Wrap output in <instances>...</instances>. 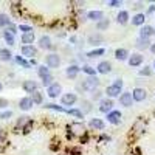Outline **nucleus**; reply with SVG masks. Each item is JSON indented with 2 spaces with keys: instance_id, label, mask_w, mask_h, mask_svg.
Listing matches in <instances>:
<instances>
[{
  "instance_id": "nucleus-51",
  "label": "nucleus",
  "mask_w": 155,
  "mask_h": 155,
  "mask_svg": "<svg viewBox=\"0 0 155 155\" xmlns=\"http://www.w3.org/2000/svg\"><path fill=\"white\" fill-rule=\"evenodd\" d=\"M0 92H2V84H0Z\"/></svg>"
},
{
  "instance_id": "nucleus-22",
  "label": "nucleus",
  "mask_w": 155,
  "mask_h": 155,
  "mask_svg": "<svg viewBox=\"0 0 155 155\" xmlns=\"http://www.w3.org/2000/svg\"><path fill=\"white\" fill-rule=\"evenodd\" d=\"M19 107H20V110H23V112L30 110V109L33 107V99H31V96H25V98H22V99L19 101Z\"/></svg>"
},
{
  "instance_id": "nucleus-35",
  "label": "nucleus",
  "mask_w": 155,
  "mask_h": 155,
  "mask_svg": "<svg viewBox=\"0 0 155 155\" xmlns=\"http://www.w3.org/2000/svg\"><path fill=\"white\" fill-rule=\"evenodd\" d=\"M3 39L6 41L8 45H14V42H16L14 34H11V33H8V31H3Z\"/></svg>"
},
{
  "instance_id": "nucleus-21",
  "label": "nucleus",
  "mask_w": 155,
  "mask_h": 155,
  "mask_svg": "<svg viewBox=\"0 0 155 155\" xmlns=\"http://www.w3.org/2000/svg\"><path fill=\"white\" fill-rule=\"evenodd\" d=\"M129 20H130V16H129V11H126V9H121L116 14V22L120 25H126V23H129Z\"/></svg>"
},
{
  "instance_id": "nucleus-37",
  "label": "nucleus",
  "mask_w": 155,
  "mask_h": 155,
  "mask_svg": "<svg viewBox=\"0 0 155 155\" xmlns=\"http://www.w3.org/2000/svg\"><path fill=\"white\" fill-rule=\"evenodd\" d=\"M44 107H45V109H50V110H58V112H65V113H67V109H65V107L58 106V104H45Z\"/></svg>"
},
{
  "instance_id": "nucleus-11",
  "label": "nucleus",
  "mask_w": 155,
  "mask_h": 155,
  "mask_svg": "<svg viewBox=\"0 0 155 155\" xmlns=\"http://www.w3.org/2000/svg\"><path fill=\"white\" fill-rule=\"evenodd\" d=\"M87 42L90 45H93V47H98V45H101L102 42H104V36H102V33H92L87 37Z\"/></svg>"
},
{
  "instance_id": "nucleus-16",
  "label": "nucleus",
  "mask_w": 155,
  "mask_h": 155,
  "mask_svg": "<svg viewBox=\"0 0 155 155\" xmlns=\"http://www.w3.org/2000/svg\"><path fill=\"white\" fill-rule=\"evenodd\" d=\"M155 34V28L152 27V25H143L140 30V37H143V39H149Z\"/></svg>"
},
{
  "instance_id": "nucleus-40",
  "label": "nucleus",
  "mask_w": 155,
  "mask_h": 155,
  "mask_svg": "<svg viewBox=\"0 0 155 155\" xmlns=\"http://www.w3.org/2000/svg\"><path fill=\"white\" fill-rule=\"evenodd\" d=\"M51 84H53V76H51V74H50V76L42 78V85H44V87H47V88H48Z\"/></svg>"
},
{
  "instance_id": "nucleus-15",
  "label": "nucleus",
  "mask_w": 155,
  "mask_h": 155,
  "mask_svg": "<svg viewBox=\"0 0 155 155\" xmlns=\"http://www.w3.org/2000/svg\"><path fill=\"white\" fill-rule=\"evenodd\" d=\"M88 127L92 129V130H102V129L106 127V123L101 118H92L88 121Z\"/></svg>"
},
{
  "instance_id": "nucleus-54",
  "label": "nucleus",
  "mask_w": 155,
  "mask_h": 155,
  "mask_svg": "<svg viewBox=\"0 0 155 155\" xmlns=\"http://www.w3.org/2000/svg\"><path fill=\"white\" fill-rule=\"evenodd\" d=\"M153 20H155V17H153Z\"/></svg>"
},
{
  "instance_id": "nucleus-49",
  "label": "nucleus",
  "mask_w": 155,
  "mask_h": 155,
  "mask_svg": "<svg viewBox=\"0 0 155 155\" xmlns=\"http://www.w3.org/2000/svg\"><path fill=\"white\" fill-rule=\"evenodd\" d=\"M149 50H150V53H152V54H155V42H153V44H150Z\"/></svg>"
},
{
  "instance_id": "nucleus-33",
  "label": "nucleus",
  "mask_w": 155,
  "mask_h": 155,
  "mask_svg": "<svg viewBox=\"0 0 155 155\" xmlns=\"http://www.w3.org/2000/svg\"><path fill=\"white\" fill-rule=\"evenodd\" d=\"M67 113H68V115H71V116H74V118H84V113H82L79 109H74V107L67 109Z\"/></svg>"
},
{
  "instance_id": "nucleus-46",
  "label": "nucleus",
  "mask_w": 155,
  "mask_h": 155,
  "mask_svg": "<svg viewBox=\"0 0 155 155\" xmlns=\"http://www.w3.org/2000/svg\"><path fill=\"white\" fill-rule=\"evenodd\" d=\"M116 87H121L123 88V85H124V82H123V79H115V82H113Z\"/></svg>"
},
{
  "instance_id": "nucleus-28",
  "label": "nucleus",
  "mask_w": 155,
  "mask_h": 155,
  "mask_svg": "<svg viewBox=\"0 0 155 155\" xmlns=\"http://www.w3.org/2000/svg\"><path fill=\"white\" fill-rule=\"evenodd\" d=\"M84 115L85 113H90V112H92V102H90V101H87V99H82L81 101V109H79Z\"/></svg>"
},
{
  "instance_id": "nucleus-7",
  "label": "nucleus",
  "mask_w": 155,
  "mask_h": 155,
  "mask_svg": "<svg viewBox=\"0 0 155 155\" xmlns=\"http://www.w3.org/2000/svg\"><path fill=\"white\" fill-rule=\"evenodd\" d=\"M68 129H70V132H71L73 135H76V137H82V135L85 134V126H84V123H71V124L68 126Z\"/></svg>"
},
{
  "instance_id": "nucleus-19",
  "label": "nucleus",
  "mask_w": 155,
  "mask_h": 155,
  "mask_svg": "<svg viewBox=\"0 0 155 155\" xmlns=\"http://www.w3.org/2000/svg\"><path fill=\"white\" fill-rule=\"evenodd\" d=\"M39 48L41 50H51L53 44H51V37L50 36H42L39 37Z\"/></svg>"
},
{
  "instance_id": "nucleus-53",
  "label": "nucleus",
  "mask_w": 155,
  "mask_h": 155,
  "mask_svg": "<svg viewBox=\"0 0 155 155\" xmlns=\"http://www.w3.org/2000/svg\"><path fill=\"white\" fill-rule=\"evenodd\" d=\"M153 115H155V110H153Z\"/></svg>"
},
{
  "instance_id": "nucleus-13",
  "label": "nucleus",
  "mask_w": 155,
  "mask_h": 155,
  "mask_svg": "<svg viewBox=\"0 0 155 155\" xmlns=\"http://www.w3.org/2000/svg\"><path fill=\"white\" fill-rule=\"evenodd\" d=\"M121 118H123V115H121L120 110H112L110 113H107V121L110 124H113V126L120 124L121 123Z\"/></svg>"
},
{
  "instance_id": "nucleus-36",
  "label": "nucleus",
  "mask_w": 155,
  "mask_h": 155,
  "mask_svg": "<svg viewBox=\"0 0 155 155\" xmlns=\"http://www.w3.org/2000/svg\"><path fill=\"white\" fill-rule=\"evenodd\" d=\"M8 25H11V19H9L6 14H0V27L6 28Z\"/></svg>"
},
{
  "instance_id": "nucleus-4",
  "label": "nucleus",
  "mask_w": 155,
  "mask_h": 155,
  "mask_svg": "<svg viewBox=\"0 0 155 155\" xmlns=\"http://www.w3.org/2000/svg\"><path fill=\"white\" fill-rule=\"evenodd\" d=\"M104 93L107 95L109 99H112V98H120V95L123 93V88H121V87H116L115 84H110V85L106 87Z\"/></svg>"
},
{
  "instance_id": "nucleus-32",
  "label": "nucleus",
  "mask_w": 155,
  "mask_h": 155,
  "mask_svg": "<svg viewBox=\"0 0 155 155\" xmlns=\"http://www.w3.org/2000/svg\"><path fill=\"white\" fill-rule=\"evenodd\" d=\"M37 74H39V78H45V76H50L51 73H50V68L47 67V65H39L37 67Z\"/></svg>"
},
{
  "instance_id": "nucleus-48",
  "label": "nucleus",
  "mask_w": 155,
  "mask_h": 155,
  "mask_svg": "<svg viewBox=\"0 0 155 155\" xmlns=\"http://www.w3.org/2000/svg\"><path fill=\"white\" fill-rule=\"evenodd\" d=\"M8 106V101L6 99H0V107H6Z\"/></svg>"
},
{
  "instance_id": "nucleus-5",
  "label": "nucleus",
  "mask_w": 155,
  "mask_h": 155,
  "mask_svg": "<svg viewBox=\"0 0 155 155\" xmlns=\"http://www.w3.org/2000/svg\"><path fill=\"white\" fill-rule=\"evenodd\" d=\"M132 98H134V101H137V102H143V101L147 98V90L143 88V87H137V88H134Z\"/></svg>"
},
{
  "instance_id": "nucleus-24",
  "label": "nucleus",
  "mask_w": 155,
  "mask_h": 155,
  "mask_svg": "<svg viewBox=\"0 0 155 155\" xmlns=\"http://www.w3.org/2000/svg\"><path fill=\"white\" fill-rule=\"evenodd\" d=\"M129 56H130V53H129V50H126V48H116L115 50V58L118 61H127Z\"/></svg>"
},
{
  "instance_id": "nucleus-44",
  "label": "nucleus",
  "mask_w": 155,
  "mask_h": 155,
  "mask_svg": "<svg viewBox=\"0 0 155 155\" xmlns=\"http://www.w3.org/2000/svg\"><path fill=\"white\" fill-rule=\"evenodd\" d=\"M17 30L23 31V34H25V33H31V31H33V28L30 27V25H19V27H17Z\"/></svg>"
},
{
  "instance_id": "nucleus-39",
  "label": "nucleus",
  "mask_w": 155,
  "mask_h": 155,
  "mask_svg": "<svg viewBox=\"0 0 155 155\" xmlns=\"http://www.w3.org/2000/svg\"><path fill=\"white\" fill-rule=\"evenodd\" d=\"M102 96H104V92H101V90H95V92H92V101H101Z\"/></svg>"
},
{
  "instance_id": "nucleus-42",
  "label": "nucleus",
  "mask_w": 155,
  "mask_h": 155,
  "mask_svg": "<svg viewBox=\"0 0 155 155\" xmlns=\"http://www.w3.org/2000/svg\"><path fill=\"white\" fill-rule=\"evenodd\" d=\"M140 76H150L152 74V68L150 67H144V68H140Z\"/></svg>"
},
{
  "instance_id": "nucleus-9",
  "label": "nucleus",
  "mask_w": 155,
  "mask_h": 155,
  "mask_svg": "<svg viewBox=\"0 0 155 155\" xmlns=\"http://www.w3.org/2000/svg\"><path fill=\"white\" fill-rule=\"evenodd\" d=\"M20 53H22V58H36L37 54V48L34 45H23L20 48Z\"/></svg>"
},
{
  "instance_id": "nucleus-30",
  "label": "nucleus",
  "mask_w": 155,
  "mask_h": 155,
  "mask_svg": "<svg viewBox=\"0 0 155 155\" xmlns=\"http://www.w3.org/2000/svg\"><path fill=\"white\" fill-rule=\"evenodd\" d=\"M106 53V50L104 48H95V50H92V51H88L87 53V58H90V59H93V58H98V56H102Z\"/></svg>"
},
{
  "instance_id": "nucleus-31",
  "label": "nucleus",
  "mask_w": 155,
  "mask_h": 155,
  "mask_svg": "<svg viewBox=\"0 0 155 155\" xmlns=\"http://www.w3.org/2000/svg\"><path fill=\"white\" fill-rule=\"evenodd\" d=\"M31 99H33V104H39V106L44 102V96H42V93L39 92V90L34 92V93H31Z\"/></svg>"
},
{
  "instance_id": "nucleus-50",
  "label": "nucleus",
  "mask_w": 155,
  "mask_h": 155,
  "mask_svg": "<svg viewBox=\"0 0 155 155\" xmlns=\"http://www.w3.org/2000/svg\"><path fill=\"white\" fill-rule=\"evenodd\" d=\"M134 8H135V9H140V8H143V3H135V5H134Z\"/></svg>"
},
{
  "instance_id": "nucleus-1",
  "label": "nucleus",
  "mask_w": 155,
  "mask_h": 155,
  "mask_svg": "<svg viewBox=\"0 0 155 155\" xmlns=\"http://www.w3.org/2000/svg\"><path fill=\"white\" fill-rule=\"evenodd\" d=\"M79 88H82L84 92H95V90H98V87H99V79L96 76H87L85 79L82 81V84L81 85H78Z\"/></svg>"
},
{
  "instance_id": "nucleus-45",
  "label": "nucleus",
  "mask_w": 155,
  "mask_h": 155,
  "mask_svg": "<svg viewBox=\"0 0 155 155\" xmlns=\"http://www.w3.org/2000/svg\"><path fill=\"white\" fill-rule=\"evenodd\" d=\"M11 116H12V112L11 110H5V112L0 113V120H8V118H11Z\"/></svg>"
},
{
  "instance_id": "nucleus-18",
  "label": "nucleus",
  "mask_w": 155,
  "mask_h": 155,
  "mask_svg": "<svg viewBox=\"0 0 155 155\" xmlns=\"http://www.w3.org/2000/svg\"><path fill=\"white\" fill-rule=\"evenodd\" d=\"M79 73H81V67H78V65H68L65 68V76L68 79H76Z\"/></svg>"
},
{
  "instance_id": "nucleus-29",
  "label": "nucleus",
  "mask_w": 155,
  "mask_h": 155,
  "mask_svg": "<svg viewBox=\"0 0 155 155\" xmlns=\"http://www.w3.org/2000/svg\"><path fill=\"white\" fill-rule=\"evenodd\" d=\"M109 25H110V20H109V19H102V20L96 22V30H98V33L107 30V28H109Z\"/></svg>"
},
{
  "instance_id": "nucleus-14",
  "label": "nucleus",
  "mask_w": 155,
  "mask_h": 155,
  "mask_svg": "<svg viewBox=\"0 0 155 155\" xmlns=\"http://www.w3.org/2000/svg\"><path fill=\"white\" fill-rule=\"evenodd\" d=\"M112 71V64L109 61H101L98 65H96V73H101V74H109Z\"/></svg>"
},
{
  "instance_id": "nucleus-20",
  "label": "nucleus",
  "mask_w": 155,
  "mask_h": 155,
  "mask_svg": "<svg viewBox=\"0 0 155 155\" xmlns=\"http://www.w3.org/2000/svg\"><path fill=\"white\" fill-rule=\"evenodd\" d=\"M132 20V25H135V27H143V25H146V14L144 12H137V14L130 19Z\"/></svg>"
},
{
  "instance_id": "nucleus-41",
  "label": "nucleus",
  "mask_w": 155,
  "mask_h": 155,
  "mask_svg": "<svg viewBox=\"0 0 155 155\" xmlns=\"http://www.w3.org/2000/svg\"><path fill=\"white\" fill-rule=\"evenodd\" d=\"M16 62H17V64H20V65H23L25 68H30V62H27L22 56H16Z\"/></svg>"
},
{
  "instance_id": "nucleus-2",
  "label": "nucleus",
  "mask_w": 155,
  "mask_h": 155,
  "mask_svg": "<svg viewBox=\"0 0 155 155\" xmlns=\"http://www.w3.org/2000/svg\"><path fill=\"white\" fill-rule=\"evenodd\" d=\"M45 65L48 68H58L61 65V56L58 53H50L45 56Z\"/></svg>"
},
{
  "instance_id": "nucleus-43",
  "label": "nucleus",
  "mask_w": 155,
  "mask_h": 155,
  "mask_svg": "<svg viewBox=\"0 0 155 155\" xmlns=\"http://www.w3.org/2000/svg\"><path fill=\"white\" fill-rule=\"evenodd\" d=\"M107 5H109V6H112V8H118V6H121V5H123V2H121V0H109Z\"/></svg>"
},
{
  "instance_id": "nucleus-23",
  "label": "nucleus",
  "mask_w": 155,
  "mask_h": 155,
  "mask_svg": "<svg viewBox=\"0 0 155 155\" xmlns=\"http://www.w3.org/2000/svg\"><path fill=\"white\" fill-rule=\"evenodd\" d=\"M22 87H23V90H25L27 93H34V92H37V82H36V81H31V79L25 81V82L22 84Z\"/></svg>"
},
{
  "instance_id": "nucleus-38",
  "label": "nucleus",
  "mask_w": 155,
  "mask_h": 155,
  "mask_svg": "<svg viewBox=\"0 0 155 155\" xmlns=\"http://www.w3.org/2000/svg\"><path fill=\"white\" fill-rule=\"evenodd\" d=\"M30 123H31L30 116H20V118L17 120V127H23V126H27Z\"/></svg>"
},
{
  "instance_id": "nucleus-26",
  "label": "nucleus",
  "mask_w": 155,
  "mask_h": 155,
  "mask_svg": "<svg viewBox=\"0 0 155 155\" xmlns=\"http://www.w3.org/2000/svg\"><path fill=\"white\" fill-rule=\"evenodd\" d=\"M150 41L149 39H143V37H138L137 39V42H135V45H137V48H140V50H147L149 47H150Z\"/></svg>"
},
{
  "instance_id": "nucleus-25",
  "label": "nucleus",
  "mask_w": 155,
  "mask_h": 155,
  "mask_svg": "<svg viewBox=\"0 0 155 155\" xmlns=\"http://www.w3.org/2000/svg\"><path fill=\"white\" fill-rule=\"evenodd\" d=\"M34 39H36V34H34V31H31V33H25V34H22L20 41H22L23 45H33Z\"/></svg>"
},
{
  "instance_id": "nucleus-27",
  "label": "nucleus",
  "mask_w": 155,
  "mask_h": 155,
  "mask_svg": "<svg viewBox=\"0 0 155 155\" xmlns=\"http://www.w3.org/2000/svg\"><path fill=\"white\" fill-rule=\"evenodd\" d=\"M11 58H12V53L8 48H2V50H0V61L8 62V61H11Z\"/></svg>"
},
{
  "instance_id": "nucleus-47",
  "label": "nucleus",
  "mask_w": 155,
  "mask_h": 155,
  "mask_svg": "<svg viewBox=\"0 0 155 155\" xmlns=\"http://www.w3.org/2000/svg\"><path fill=\"white\" fill-rule=\"evenodd\" d=\"M155 12V3H152L149 8H147V14H153Z\"/></svg>"
},
{
  "instance_id": "nucleus-3",
  "label": "nucleus",
  "mask_w": 155,
  "mask_h": 155,
  "mask_svg": "<svg viewBox=\"0 0 155 155\" xmlns=\"http://www.w3.org/2000/svg\"><path fill=\"white\" fill-rule=\"evenodd\" d=\"M76 101H78V96L74 92H68V93H64L61 96V104L62 107L65 106V107H70V106H74L76 104Z\"/></svg>"
},
{
  "instance_id": "nucleus-17",
  "label": "nucleus",
  "mask_w": 155,
  "mask_h": 155,
  "mask_svg": "<svg viewBox=\"0 0 155 155\" xmlns=\"http://www.w3.org/2000/svg\"><path fill=\"white\" fill-rule=\"evenodd\" d=\"M87 19L92 20V22H99V20L104 19V12L99 11V9H92V11L87 12Z\"/></svg>"
},
{
  "instance_id": "nucleus-6",
  "label": "nucleus",
  "mask_w": 155,
  "mask_h": 155,
  "mask_svg": "<svg viewBox=\"0 0 155 155\" xmlns=\"http://www.w3.org/2000/svg\"><path fill=\"white\" fill-rule=\"evenodd\" d=\"M113 110V101L112 99H109V98H102L101 101H99V112L101 113H110Z\"/></svg>"
},
{
  "instance_id": "nucleus-34",
  "label": "nucleus",
  "mask_w": 155,
  "mask_h": 155,
  "mask_svg": "<svg viewBox=\"0 0 155 155\" xmlns=\"http://www.w3.org/2000/svg\"><path fill=\"white\" fill-rule=\"evenodd\" d=\"M81 70H82L85 74H88V76H96V68L92 67V65H82Z\"/></svg>"
},
{
  "instance_id": "nucleus-12",
  "label": "nucleus",
  "mask_w": 155,
  "mask_h": 155,
  "mask_svg": "<svg viewBox=\"0 0 155 155\" xmlns=\"http://www.w3.org/2000/svg\"><path fill=\"white\" fill-rule=\"evenodd\" d=\"M120 104L124 106V107H132V104H134L132 92H123L120 95Z\"/></svg>"
},
{
  "instance_id": "nucleus-10",
  "label": "nucleus",
  "mask_w": 155,
  "mask_h": 155,
  "mask_svg": "<svg viewBox=\"0 0 155 155\" xmlns=\"http://www.w3.org/2000/svg\"><path fill=\"white\" fill-rule=\"evenodd\" d=\"M62 93V85L61 84H58V82H53L48 88H47V95L50 96V98H58L59 95Z\"/></svg>"
},
{
  "instance_id": "nucleus-52",
  "label": "nucleus",
  "mask_w": 155,
  "mask_h": 155,
  "mask_svg": "<svg viewBox=\"0 0 155 155\" xmlns=\"http://www.w3.org/2000/svg\"><path fill=\"white\" fill-rule=\"evenodd\" d=\"M153 70H155V62H153Z\"/></svg>"
},
{
  "instance_id": "nucleus-8",
  "label": "nucleus",
  "mask_w": 155,
  "mask_h": 155,
  "mask_svg": "<svg viewBox=\"0 0 155 155\" xmlns=\"http://www.w3.org/2000/svg\"><path fill=\"white\" fill-rule=\"evenodd\" d=\"M143 61H144V58H143L141 53H132L130 56H129V59H127V64L130 67H140L141 64H143Z\"/></svg>"
}]
</instances>
